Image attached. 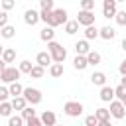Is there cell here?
I'll use <instances>...</instances> for the list:
<instances>
[{
    "mask_svg": "<svg viewBox=\"0 0 126 126\" xmlns=\"http://www.w3.org/2000/svg\"><path fill=\"white\" fill-rule=\"evenodd\" d=\"M47 53L51 55V61H53V63H61V65H63L65 57H67L65 47H63L61 43H57V41H49V43H47Z\"/></svg>",
    "mask_w": 126,
    "mask_h": 126,
    "instance_id": "6da1fadb",
    "label": "cell"
},
{
    "mask_svg": "<svg viewBox=\"0 0 126 126\" xmlns=\"http://www.w3.org/2000/svg\"><path fill=\"white\" fill-rule=\"evenodd\" d=\"M61 24H67V10L65 8H53V12H51V20H49V24H47V28H57V26H61Z\"/></svg>",
    "mask_w": 126,
    "mask_h": 126,
    "instance_id": "7a4b0ae2",
    "label": "cell"
},
{
    "mask_svg": "<svg viewBox=\"0 0 126 126\" xmlns=\"http://www.w3.org/2000/svg\"><path fill=\"white\" fill-rule=\"evenodd\" d=\"M22 96H24L26 102H30L32 106H33V104H39L41 98H43V96H41V91H39V89H33V87H26L24 93H22Z\"/></svg>",
    "mask_w": 126,
    "mask_h": 126,
    "instance_id": "3957f363",
    "label": "cell"
},
{
    "mask_svg": "<svg viewBox=\"0 0 126 126\" xmlns=\"http://www.w3.org/2000/svg\"><path fill=\"white\" fill-rule=\"evenodd\" d=\"M20 75H22V73H20L16 67L8 65V67L0 73V81H2V83H6V85H10V83H16V81L20 79Z\"/></svg>",
    "mask_w": 126,
    "mask_h": 126,
    "instance_id": "277c9868",
    "label": "cell"
},
{
    "mask_svg": "<svg viewBox=\"0 0 126 126\" xmlns=\"http://www.w3.org/2000/svg\"><path fill=\"white\" fill-rule=\"evenodd\" d=\"M63 112H65L67 116H71V118H77V116L83 114V104H81L79 100H69V102H65Z\"/></svg>",
    "mask_w": 126,
    "mask_h": 126,
    "instance_id": "5b68a950",
    "label": "cell"
},
{
    "mask_svg": "<svg viewBox=\"0 0 126 126\" xmlns=\"http://www.w3.org/2000/svg\"><path fill=\"white\" fill-rule=\"evenodd\" d=\"M108 112H110V116H112V118H116V120H122V118L126 116V108H124V104H122V102H118V100H112V102H110Z\"/></svg>",
    "mask_w": 126,
    "mask_h": 126,
    "instance_id": "8992f818",
    "label": "cell"
},
{
    "mask_svg": "<svg viewBox=\"0 0 126 126\" xmlns=\"http://www.w3.org/2000/svg\"><path fill=\"white\" fill-rule=\"evenodd\" d=\"M77 24L79 26H85V28H89V26H94V12H79V16H77Z\"/></svg>",
    "mask_w": 126,
    "mask_h": 126,
    "instance_id": "52a82bcc",
    "label": "cell"
},
{
    "mask_svg": "<svg viewBox=\"0 0 126 126\" xmlns=\"http://www.w3.org/2000/svg\"><path fill=\"white\" fill-rule=\"evenodd\" d=\"M116 12H118V10H116V0H104V2H102V16H104V18L110 20V18L116 16Z\"/></svg>",
    "mask_w": 126,
    "mask_h": 126,
    "instance_id": "ba28073f",
    "label": "cell"
},
{
    "mask_svg": "<svg viewBox=\"0 0 126 126\" xmlns=\"http://www.w3.org/2000/svg\"><path fill=\"white\" fill-rule=\"evenodd\" d=\"M24 22H26L28 26H35V24L39 22V12L33 10V8H28V10L24 12Z\"/></svg>",
    "mask_w": 126,
    "mask_h": 126,
    "instance_id": "9c48e42d",
    "label": "cell"
},
{
    "mask_svg": "<svg viewBox=\"0 0 126 126\" xmlns=\"http://www.w3.org/2000/svg\"><path fill=\"white\" fill-rule=\"evenodd\" d=\"M39 120H41V124H43V126H55L57 116H55V112H53V110H43V114L39 116Z\"/></svg>",
    "mask_w": 126,
    "mask_h": 126,
    "instance_id": "30bf717a",
    "label": "cell"
},
{
    "mask_svg": "<svg viewBox=\"0 0 126 126\" xmlns=\"http://www.w3.org/2000/svg\"><path fill=\"white\" fill-rule=\"evenodd\" d=\"M35 65H39V67H47V65H51V55L47 53V51H39L37 55H35Z\"/></svg>",
    "mask_w": 126,
    "mask_h": 126,
    "instance_id": "8fae6325",
    "label": "cell"
},
{
    "mask_svg": "<svg viewBox=\"0 0 126 126\" xmlns=\"http://www.w3.org/2000/svg\"><path fill=\"white\" fill-rule=\"evenodd\" d=\"M75 51H77V55H83V57H87V53L91 51V45H89V41H87V39H79V41L75 43Z\"/></svg>",
    "mask_w": 126,
    "mask_h": 126,
    "instance_id": "7c38bea8",
    "label": "cell"
},
{
    "mask_svg": "<svg viewBox=\"0 0 126 126\" xmlns=\"http://www.w3.org/2000/svg\"><path fill=\"white\" fill-rule=\"evenodd\" d=\"M91 83H93V85H96V87H100V89H102V87H104V85H106V75H104V73H102V71H94V73H93V75H91Z\"/></svg>",
    "mask_w": 126,
    "mask_h": 126,
    "instance_id": "4fadbf2b",
    "label": "cell"
},
{
    "mask_svg": "<svg viewBox=\"0 0 126 126\" xmlns=\"http://www.w3.org/2000/svg\"><path fill=\"white\" fill-rule=\"evenodd\" d=\"M100 100H102V102H112V100H114V89L108 87V85H104V87L100 89Z\"/></svg>",
    "mask_w": 126,
    "mask_h": 126,
    "instance_id": "5bb4252c",
    "label": "cell"
},
{
    "mask_svg": "<svg viewBox=\"0 0 126 126\" xmlns=\"http://www.w3.org/2000/svg\"><path fill=\"white\" fill-rule=\"evenodd\" d=\"M114 35H116V32H114V28H110V26H102V28L98 30V37H102V39H106V41L114 39Z\"/></svg>",
    "mask_w": 126,
    "mask_h": 126,
    "instance_id": "9a60e30c",
    "label": "cell"
},
{
    "mask_svg": "<svg viewBox=\"0 0 126 126\" xmlns=\"http://www.w3.org/2000/svg\"><path fill=\"white\" fill-rule=\"evenodd\" d=\"M39 37H41L43 41H47V43H49V41H55V30H53V28H47V26H45V28H43V30L39 32Z\"/></svg>",
    "mask_w": 126,
    "mask_h": 126,
    "instance_id": "2e32d148",
    "label": "cell"
},
{
    "mask_svg": "<svg viewBox=\"0 0 126 126\" xmlns=\"http://www.w3.org/2000/svg\"><path fill=\"white\" fill-rule=\"evenodd\" d=\"M8 93H10V96L12 98H16V96H22V93H24V87L16 81V83H10L8 85Z\"/></svg>",
    "mask_w": 126,
    "mask_h": 126,
    "instance_id": "e0dca14e",
    "label": "cell"
},
{
    "mask_svg": "<svg viewBox=\"0 0 126 126\" xmlns=\"http://www.w3.org/2000/svg\"><path fill=\"white\" fill-rule=\"evenodd\" d=\"M10 104H12V110H20V112L28 106V102H26V98H24V96H16V98H12V100H10Z\"/></svg>",
    "mask_w": 126,
    "mask_h": 126,
    "instance_id": "ac0fdd59",
    "label": "cell"
},
{
    "mask_svg": "<svg viewBox=\"0 0 126 126\" xmlns=\"http://www.w3.org/2000/svg\"><path fill=\"white\" fill-rule=\"evenodd\" d=\"M94 118H96L98 122H106V120H110V112H108V108H104V106L96 108V110H94Z\"/></svg>",
    "mask_w": 126,
    "mask_h": 126,
    "instance_id": "d6986e66",
    "label": "cell"
},
{
    "mask_svg": "<svg viewBox=\"0 0 126 126\" xmlns=\"http://www.w3.org/2000/svg\"><path fill=\"white\" fill-rule=\"evenodd\" d=\"M14 59H16V49H12V47H4V53H2V61L8 65V63H14Z\"/></svg>",
    "mask_w": 126,
    "mask_h": 126,
    "instance_id": "ffe728a7",
    "label": "cell"
},
{
    "mask_svg": "<svg viewBox=\"0 0 126 126\" xmlns=\"http://www.w3.org/2000/svg\"><path fill=\"white\" fill-rule=\"evenodd\" d=\"M100 59H102V57H100V53H98V51H94V49H91V51L87 53V63H89V65H93V67H94V65H98V63H100Z\"/></svg>",
    "mask_w": 126,
    "mask_h": 126,
    "instance_id": "44dd1931",
    "label": "cell"
},
{
    "mask_svg": "<svg viewBox=\"0 0 126 126\" xmlns=\"http://www.w3.org/2000/svg\"><path fill=\"white\" fill-rule=\"evenodd\" d=\"M73 67H75L77 71H85V69L89 67V63H87V57H83V55H77V57L73 59Z\"/></svg>",
    "mask_w": 126,
    "mask_h": 126,
    "instance_id": "7402d4cb",
    "label": "cell"
},
{
    "mask_svg": "<svg viewBox=\"0 0 126 126\" xmlns=\"http://www.w3.org/2000/svg\"><path fill=\"white\" fill-rule=\"evenodd\" d=\"M77 32H79L77 20H67V24H65V33H67V35H75Z\"/></svg>",
    "mask_w": 126,
    "mask_h": 126,
    "instance_id": "603a6c76",
    "label": "cell"
},
{
    "mask_svg": "<svg viewBox=\"0 0 126 126\" xmlns=\"http://www.w3.org/2000/svg\"><path fill=\"white\" fill-rule=\"evenodd\" d=\"M0 35H2V37H4V39H12V37H14V35H16V28H14V26H10V24H8V26H4V28H2V30H0Z\"/></svg>",
    "mask_w": 126,
    "mask_h": 126,
    "instance_id": "cb8c5ba5",
    "label": "cell"
},
{
    "mask_svg": "<svg viewBox=\"0 0 126 126\" xmlns=\"http://www.w3.org/2000/svg\"><path fill=\"white\" fill-rule=\"evenodd\" d=\"M20 116H22V120H32V118H35L37 114H35V110H33V106H26L22 112H20Z\"/></svg>",
    "mask_w": 126,
    "mask_h": 126,
    "instance_id": "d4e9b609",
    "label": "cell"
},
{
    "mask_svg": "<svg viewBox=\"0 0 126 126\" xmlns=\"http://www.w3.org/2000/svg\"><path fill=\"white\" fill-rule=\"evenodd\" d=\"M98 37V30H96V26H89V28H85V39L89 41V39H96Z\"/></svg>",
    "mask_w": 126,
    "mask_h": 126,
    "instance_id": "484cf974",
    "label": "cell"
},
{
    "mask_svg": "<svg viewBox=\"0 0 126 126\" xmlns=\"http://www.w3.org/2000/svg\"><path fill=\"white\" fill-rule=\"evenodd\" d=\"M63 71H65V69H63V65H61V63H53V65L49 67V75H51V77H55V79H57V77H61V75H63Z\"/></svg>",
    "mask_w": 126,
    "mask_h": 126,
    "instance_id": "4316f807",
    "label": "cell"
},
{
    "mask_svg": "<svg viewBox=\"0 0 126 126\" xmlns=\"http://www.w3.org/2000/svg\"><path fill=\"white\" fill-rule=\"evenodd\" d=\"M0 116H6V118L12 116V104L8 100L6 102H0Z\"/></svg>",
    "mask_w": 126,
    "mask_h": 126,
    "instance_id": "83f0119b",
    "label": "cell"
},
{
    "mask_svg": "<svg viewBox=\"0 0 126 126\" xmlns=\"http://www.w3.org/2000/svg\"><path fill=\"white\" fill-rule=\"evenodd\" d=\"M43 75H45V69H43V67H39V65H33V67H32L30 77H33V79H41Z\"/></svg>",
    "mask_w": 126,
    "mask_h": 126,
    "instance_id": "f1b7e54d",
    "label": "cell"
},
{
    "mask_svg": "<svg viewBox=\"0 0 126 126\" xmlns=\"http://www.w3.org/2000/svg\"><path fill=\"white\" fill-rule=\"evenodd\" d=\"M32 67H33V65H32V61H28V59H24V61L20 63V67H18V71H20V73H28V75H30V73H32Z\"/></svg>",
    "mask_w": 126,
    "mask_h": 126,
    "instance_id": "f546056e",
    "label": "cell"
},
{
    "mask_svg": "<svg viewBox=\"0 0 126 126\" xmlns=\"http://www.w3.org/2000/svg\"><path fill=\"white\" fill-rule=\"evenodd\" d=\"M81 10L83 12H93L94 10V0H83L81 2Z\"/></svg>",
    "mask_w": 126,
    "mask_h": 126,
    "instance_id": "4dcf8cb0",
    "label": "cell"
},
{
    "mask_svg": "<svg viewBox=\"0 0 126 126\" xmlns=\"http://www.w3.org/2000/svg\"><path fill=\"white\" fill-rule=\"evenodd\" d=\"M114 20H116V24H118V26H126V12H124V10H120V12H116V16H114Z\"/></svg>",
    "mask_w": 126,
    "mask_h": 126,
    "instance_id": "1f68e13d",
    "label": "cell"
},
{
    "mask_svg": "<svg viewBox=\"0 0 126 126\" xmlns=\"http://www.w3.org/2000/svg\"><path fill=\"white\" fill-rule=\"evenodd\" d=\"M8 126H24L22 116H10L8 118Z\"/></svg>",
    "mask_w": 126,
    "mask_h": 126,
    "instance_id": "d6a6232c",
    "label": "cell"
},
{
    "mask_svg": "<svg viewBox=\"0 0 126 126\" xmlns=\"http://www.w3.org/2000/svg\"><path fill=\"white\" fill-rule=\"evenodd\" d=\"M51 12H53V10H51ZM51 12H49V10H41V12H39V20L45 22V24H49V20H51Z\"/></svg>",
    "mask_w": 126,
    "mask_h": 126,
    "instance_id": "836d02e7",
    "label": "cell"
},
{
    "mask_svg": "<svg viewBox=\"0 0 126 126\" xmlns=\"http://www.w3.org/2000/svg\"><path fill=\"white\" fill-rule=\"evenodd\" d=\"M14 6H16L14 0H2V12H8V10H12Z\"/></svg>",
    "mask_w": 126,
    "mask_h": 126,
    "instance_id": "e575fe53",
    "label": "cell"
},
{
    "mask_svg": "<svg viewBox=\"0 0 126 126\" xmlns=\"http://www.w3.org/2000/svg\"><path fill=\"white\" fill-rule=\"evenodd\" d=\"M39 6H41V10H53V0H39Z\"/></svg>",
    "mask_w": 126,
    "mask_h": 126,
    "instance_id": "d590c367",
    "label": "cell"
},
{
    "mask_svg": "<svg viewBox=\"0 0 126 126\" xmlns=\"http://www.w3.org/2000/svg\"><path fill=\"white\" fill-rule=\"evenodd\" d=\"M96 124H98V120L94 118V114H89L85 118V126H96Z\"/></svg>",
    "mask_w": 126,
    "mask_h": 126,
    "instance_id": "8d00e7d4",
    "label": "cell"
},
{
    "mask_svg": "<svg viewBox=\"0 0 126 126\" xmlns=\"http://www.w3.org/2000/svg\"><path fill=\"white\" fill-rule=\"evenodd\" d=\"M8 96H10L8 87H0V102H6V100H8Z\"/></svg>",
    "mask_w": 126,
    "mask_h": 126,
    "instance_id": "74e56055",
    "label": "cell"
},
{
    "mask_svg": "<svg viewBox=\"0 0 126 126\" xmlns=\"http://www.w3.org/2000/svg\"><path fill=\"white\" fill-rule=\"evenodd\" d=\"M8 26V12H0V30Z\"/></svg>",
    "mask_w": 126,
    "mask_h": 126,
    "instance_id": "f35d334b",
    "label": "cell"
},
{
    "mask_svg": "<svg viewBox=\"0 0 126 126\" xmlns=\"http://www.w3.org/2000/svg\"><path fill=\"white\" fill-rule=\"evenodd\" d=\"M26 124H28V126H43V124H41V120H39L37 116H35V118H32V120H28Z\"/></svg>",
    "mask_w": 126,
    "mask_h": 126,
    "instance_id": "ab89813d",
    "label": "cell"
},
{
    "mask_svg": "<svg viewBox=\"0 0 126 126\" xmlns=\"http://www.w3.org/2000/svg\"><path fill=\"white\" fill-rule=\"evenodd\" d=\"M118 71H120V75H122V77H126V59H124V61L120 63V67H118Z\"/></svg>",
    "mask_w": 126,
    "mask_h": 126,
    "instance_id": "60d3db41",
    "label": "cell"
},
{
    "mask_svg": "<svg viewBox=\"0 0 126 126\" xmlns=\"http://www.w3.org/2000/svg\"><path fill=\"white\" fill-rule=\"evenodd\" d=\"M6 67H8V65H6V63H4V61H2V59H0V73H2V71H4V69H6Z\"/></svg>",
    "mask_w": 126,
    "mask_h": 126,
    "instance_id": "b9f144b4",
    "label": "cell"
},
{
    "mask_svg": "<svg viewBox=\"0 0 126 126\" xmlns=\"http://www.w3.org/2000/svg\"><path fill=\"white\" fill-rule=\"evenodd\" d=\"M120 87H122V89H126V77H122V79H120Z\"/></svg>",
    "mask_w": 126,
    "mask_h": 126,
    "instance_id": "7bdbcfd3",
    "label": "cell"
},
{
    "mask_svg": "<svg viewBox=\"0 0 126 126\" xmlns=\"http://www.w3.org/2000/svg\"><path fill=\"white\" fill-rule=\"evenodd\" d=\"M96 126H112V124H110V120H106V122H98Z\"/></svg>",
    "mask_w": 126,
    "mask_h": 126,
    "instance_id": "ee69618b",
    "label": "cell"
},
{
    "mask_svg": "<svg viewBox=\"0 0 126 126\" xmlns=\"http://www.w3.org/2000/svg\"><path fill=\"white\" fill-rule=\"evenodd\" d=\"M122 49H124V51H126V37H124V39H122Z\"/></svg>",
    "mask_w": 126,
    "mask_h": 126,
    "instance_id": "f6af8a7d",
    "label": "cell"
},
{
    "mask_svg": "<svg viewBox=\"0 0 126 126\" xmlns=\"http://www.w3.org/2000/svg\"><path fill=\"white\" fill-rule=\"evenodd\" d=\"M118 102H122V104H124V108H126V96H124L122 100H118Z\"/></svg>",
    "mask_w": 126,
    "mask_h": 126,
    "instance_id": "bcb514c9",
    "label": "cell"
},
{
    "mask_svg": "<svg viewBox=\"0 0 126 126\" xmlns=\"http://www.w3.org/2000/svg\"><path fill=\"white\" fill-rule=\"evenodd\" d=\"M2 53H4V45H0V59H2Z\"/></svg>",
    "mask_w": 126,
    "mask_h": 126,
    "instance_id": "7dc6e473",
    "label": "cell"
}]
</instances>
